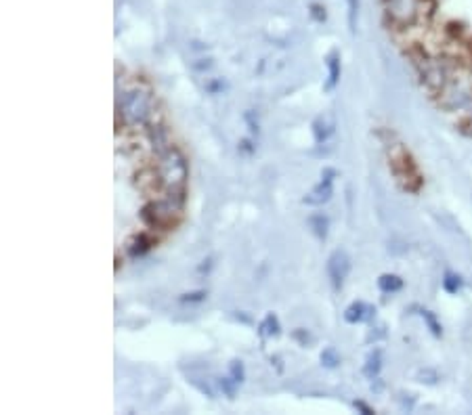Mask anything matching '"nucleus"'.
<instances>
[{"mask_svg": "<svg viewBox=\"0 0 472 415\" xmlns=\"http://www.w3.org/2000/svg\"><path fill=\"white\" fill-rule=\"evenodd\" d=\"M116 114L126 128L147 126L155 116L153 92L139 84L124 88L122 92H118V99H116Z\"/></svg>", "mask_w": 472, "mask_h": 415, "instance_id": "1", "label": "nucleus"}, {"mask_svg": "<svg viewBox=\"0 0 472 415\" xmlns=\"http://www.w3.org/2000/svg\"><path fill=\"white\" fill-rule=\"evenodd\" d=\"M157 164L153 166V183L162 193L177 187H187L189 179V162L179 147H168L166 151L157 153Z\"/></svg>", "mask_w": 472, "mask_h": 415, "instance_id": "2", "label": "nucleus"}, {"mask_svg": "<svg viewBox=\"0 0 472 415\" xmlns=\"http://www.w3.org/2000/svg\"><path fill=\"white\" fill-rule=\"evenodd\" d=\"M183 210L185 208L177 205L168 197H160L145 203L139 216L151 231H175L183 219Z\"/></svg>", "mask_w": 472, "mask_h": 415, "instance_id": "3", "label": "nucleus"}, {"mask_svg": "<svg viewBox=\"0 0 472 415\" xmlns=\"http://www.w3.org/2000/svg\"><path fill=\"white\" fill-rule=\"evenodd\" d=\"M389 166L403 191H409V193L420 191V187H422V174H420L413 158L401 143H395L389 147Z\"/></svg>", "mask_w": 472, "mask_h": 415, "instance_id": "4", "label": "nucleus"}, {"mask_svg": "<svg viewBox=\"0 0 472 415\" xmlns=\"http://www.w3.org/2000/svg\"><path fill=\"white\" fill-rule=\"evenodd\" d=\"M386 17L399 30H407L415 26L420 19H424L433 5L431 0H384Z\"/></svg>", "mask_w": 472, "mask_h": 415, "instance_id": "5", "label": "nucleus"}, {"mask_svg": "<svg viewBox=\"0 0 472 415\" xmlns=\"http://www.w3.org/2000/svg\"><path fill=\"white\" fill-rule=\"evenodd\" d=\"M328 277L332 281L334 290H342L348 273H351V258L344 250H336L332 252V256L328 258V265H326Z\"/></svg>", "mask_w": 472, "mask_h": 415, "instance_id": "6", "label": "nucleus"}, {"mask_svg": "<svg viewBox=\"0 0 472 415\" xmlns=\"http://www.w3.org/2000/svg\"><path fill=\"white\" fill-rule=\"evenodd\" d=\"M338 172L334 168H324L322 172V181L319 185H315L313 191L302 199L306 205H324L332 199V193H334V181H336Z\"/></svg>", "mask_w": 472, "mask_h": 415, "instance_id": "7", "label": "nucleus"}, {"mask_svg": "<svg viewBox=\"0 0 472 415\" xmlns=\"http://www.w3.org/2000/svg\"><path fill=\"white\" fill-rule=\"evenodd\" d=\"M376 317V306L367 304V302H353L346 310H344V321L351 325L357 323H367Z\"/></svg>", "mask_w": 472, "mask_h": 415, "instance_id": "8", "label": "nucleus"}, {"mask_svg": "<svg viewBox=\"0 0 472 415\" xmlns=\"http://www.w3.org/2000/svg\"><path fill=\"white\" fill-rule=\"evenodd\" d=\"M147 141L153 149V153H162L166 151L168 147H173V141H170V130L162 124H151L149 130H147Z\"/></svg>", "mask_w": 472, "mask_h": 415, "instance_id": "9", "label": "nucleus"}, {"mask_svg": "<svg viewBox=\"0 0 472 415\" xmlns=\"http://www.w3.org/2000/svg\"><path fill=\"white\" fill-rule=\"evenodd\" d=\"M153 245H155V241H153L147 233H135V235L126 241V254H128L130 258H139V256L147 254Z\"/></svg>", "mask_w": 472, "mask_h": 415, "instance_id": "10", "label": "nucleus"}, {"mask_svg": "<svg viewBox=\"0 0 472 415\" xmlns=\"http://www.w3.org/2000/svg\"><path fill=\"white\" fill-rule=\"evenodd\" d=\"M334 120L330 116H319L317 120L313 122V134H315V143L317 145H324L332 134H334Z\"/></svg>", "mask_w": 472, "mask_h": 415, "instance_id": "11", "label": "nucleus"}, {"mask_svg": "<svg viewBox=\"0 0 472 415\" xmlns=\"http://www.w3.org/2000/svg\"><path fill=\"white\" fill-rule=\"evenodd\" d=\"M340 82V55L338 50H332V53L328 55V80L324 84L326 92H332Z\"/></svg>", "mask_w": 472, "mask_h": 415, "instance_id": "12", "label": "nucleus"}, {"mask_svg": "<svg viewBox=\"0 0 472 415\" xmlns=\"http://www.w3.org/2000/svg\"><path fill=\"white\" fill-rule=\"evenodd\" d=\"M382 370V348H374L365 358V365H363V376L367 380H378Z\"/></svg>", "mask_w": 472, "mask_h": 415, "instance_id": "13", "label": "nucleus"}, {"mask_svg": "<svg viewBox=\"0 0 472 415\" xmlns=\"http://www.w3.org/2000/svg\"><path fill=\"white\" fill-rule=\"evenodd\" d=\"M311 233L317 237V239H326L328 237V229H330V219L326 214H311L308 221H306Z\"/></svg>", "mask_w": 472, "mask_h": 415, "instance_id": "14", "label": "nucleus"}, {"mask_svg": "<svg viewBox=\"0 0 472 415\" xmlns=\"http://www.w3.org/2000/svg\"><path fill=\"white\" fill-rule=\"evenodd\" d=\"M378 287L380 292L384 294H397L401 287H403V279L399 275H393V273H386L378 279Z\"/></svg>", "mask_w": 472, "mask_h": 415, "instance_id": "15", "label": "nucleus"}, {"mask_svg": "<svg viewBox=\"0 0 472 415\" xmlns=\"http://www.w3.org/2000/svg\"><path fill=\"white\" fill-rule=\"evenodd\" d=\"M258 332H260L262 338H273V336H277V334H279V321H277V317H275L273 313H269L265 319H262Z\"/></svg>", "mask_w": 472, "mask_h": 415, "instance_id": "16", "label": "nucleus"}, {"mask_svg": "<svg viewBox=\"0 0 472 415\" xmlns=\"http://www.w3.org/2000/svg\"><path fill=\"white\" fill-rule=\"evenodd\" d=\"M420 315H422L424 323L429 325L431 334H433V336H437V338H441V334H443V327H441V323L437 321V317L431 313V310H429V308H422V310H420Z\"/></svg>", "mask_w": 472, "mask_h": 415, "instance_id": "17", "label": "nucleus"}, {"mask_svg": "<svg viewBox=\"0 0 472 415\" xmlns=\"http://www.w3.org/2000/svg\"><path fill=\"white\" fill-rule=\"evenodd\" d=\"M462 285H464V281H462L460 275H455V273H451V271L445 273V277H443V287H445V292L458 294V292L462 290Z\"/></svg>", "mask_w": 472, "mask_h": 415, "instance_id": "18", "label": "nucleus"}, {"mask_svg": "<svg viewBox=\"0 0 472 415\" xmlns=\"http://www.w3.org/2000/svg\"><path fill=\"white\" fill-rule=\"evenodd\" d=\"M322 363H324V365H326L328 370H334V367H338V365H340V354L336 352V348L328 346V348L322 352Z\"/></svg>", "mask_w": 472, "mask_h": 415, "instance_id": "19", "label": "nucleus"}, {"mask_svg": "<svg viewBox=\"0 0 472 415\" xmlns=\"http://www.w3.org/2000/svg\"><path fill=\"white\" fill-rule=\"evenodd\" d=\"M229 374H231V378L237 382V384H242L244 380H246V372H244V363L242 361H231V365H229Z\"/></svg>", "mask_w": 472, "mask_h": 415, "instance_id": "20", "label": "nucleus"}, {"mask_svg": "<svg viewBox=\"0 0 472 415\" xmlns=\"http://www.w3.org/2000/svg\"><path fill=\"white\" fill-rule=\"evenodd\" d=\"M346 3H348V26H351V32L355 34L357 15H359V0H346Z\"/></svg>", "mask_w": 472, "mask_h": 415, "instance_id": "21", "label": "nucleus"}, {"mask_svg": "<svg viewBox=\"0 0 472 415\" xmlns=\"http://www.w3.org/2000/svg\"><path fill=\"white\" fill-rule=\"evenodd\" d=\"M219 386H221V390L229 396V398H233L235 396V388L239 386L233 378H223L221 382H219Z\"/></svg>", "mask_w": 472, "mask_h": 415, "instance_id": "22", "label": "nucleus"}, {"mask_svg": "<svg viewBox=\"0 0 472 415\" xmlns=\"http://www.w3.org/2000/svg\"><path fill=\"white\" fill-rule=\"evenodd\" d=\"M206 298V292H193V294H185L181 300L183 302H201Z\"/></svg>", "mask_w": 472, "mask_h": 415, "instance_id": "23", "label": "nucleus"}, {"mask_svg": "<svg viewBox=\"0 0 472 415\" xmlns=\"http://www.w3.org/2000/svg\"><path fill=\"white\" fill-rule=\"evenodd\" d=\"M311 9H313L311 15H313L315 19H317V21H324V19H326V9H322L319 5H313Z\"/></svg>", "mask_w": 472, "mask_h": 415, "instance_id": "24", "label": "nucleus"}, {"mask_svg": "<svg viewBox=\"0 0 472 415\" xmlns=\"http://www.w3.org/2000/svg\"><path fill=\"white\" fill-rule=\"evenodd\" d=\"M353 407H355V409H359V411H361V413H365V415H372V413H374V409H372L370 405H365L363 401H355V403H353Z\"/></svg>", "mask_w": 472, "mask_h": 415, "instance_id": "25", "label": "nucleus"}, {"mask_svg": "<svg viewBox=\"0 0 472 415\" xmlns=\"http://www.w3.org/2000/svg\"><path fill=\"white\" fill-rule=\"evenodd\" d=\"M239 151H244V153H252V151H254V147H250V141H242Z\"/></svg>", "mask_w": 472, "mask_h": 415, "instance_id": "26", "label": "nucleus"}]
</instances>
